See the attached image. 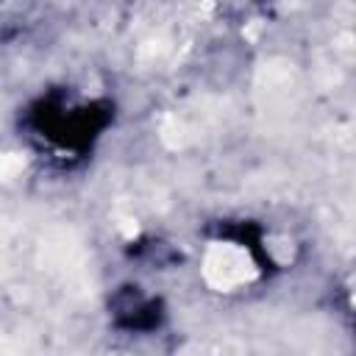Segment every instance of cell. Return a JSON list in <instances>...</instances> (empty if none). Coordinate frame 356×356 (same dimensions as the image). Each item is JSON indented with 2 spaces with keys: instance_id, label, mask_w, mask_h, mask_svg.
I'll list each match as a JSON object with an SVG mask.
<instances>
[{
  "instance_id": "obj_2",
  "label": "cell",
  "mask_w": 356,
  "mask_h": 356,
  "mask_svg": "<svg viewBox=\"0 0 356 356\" xmlns=\"http://www.w3.org/2000/svg\"><path fill=\"white\" fill-rule=\"evenodd\" d=\"M22 164H25V159H22L19 153H3V156H0V181L17 175V172L22 170Z\"/></svg>"
},
{
  "instance_id": "obj_1",
  "label": "cell",
  "mask_w": 356,
  "mask_h": 356,
  "mask_svg": "<svg viewBox=\"0 0 356 356\" xmlns=\"http://www.w3.org/2000/svg\"><path fill=\"white\" fill-rule=\"evenodd\" d=\"M203 281L217 292H231L250 284L259 270L250 253L234 242H214L203 253Z\"/></svg>"
}]
</instances>
